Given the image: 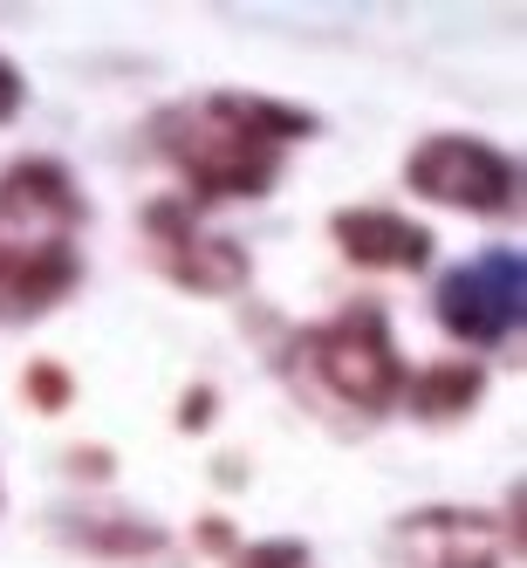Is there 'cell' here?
Masks as SVG:
<instances>
[{
    "instance_id": "9c48e42d",
    "label": "cell",
    "mask_w": 527,
    "mask_h": 568,
    "mask_svg": "<svg viewBox=\"0 0 527 568\" xmlns=\"http://www.w3.org/2000/svg\"><path fill=\"white\" fill-rule=\"evenodd\" d=\"M479 397H486V371H479L473 356H438V363H425V371L404 377V412L425 418V425L466 418Z\"/></svg>"
},
{
    "instance_id": "52a82bcc",
    "label": "cell",
    "mask_w": 527,
    "mask_h": 568,
    "mask_svg": "<svg viewBox=\"0 0 527 568\" xmlns=\"http://www.w3.org/2000/svg\"><path fill=\"white\" fill-rule=\"evenodd\" d=\"M391 541L404 568H500L514 555L500 520L479 507H418L397 520Z\"/></svg>"
},
{
    "instance_id": "7c38bea8",
    "label": "cell",
    "mask_w": 527,
    "mask_h": 568,
    "mask_svg": "<svg viewBox=\"0 0 527 568\" xmlns=\"http://www.w3.org/2000/svg\"><path fill=\"white\" fill-rule=\"evenodd\" d=\"M75 397V377L62 371V363H28V404H34V412H62V404Z\"/></svg>"
},
{
    "instance_id": "7a4b0ae2",
    "label": "cell",
    "mask_w": 527,
    "mask_h": 568,
    "mask_svg": "<svg viewBox=\"0 0 527 568\" xmlns=\"http://www.w3.org/2000/svg\"><path fill=\"white\" fill-rule=\"evenodd\" d=\"M90 220L83 185L55 158H14L0 172V322L49 315L75 295L83 254L75 233Z\"/></svg>"
},
{
    "instance_id": "5bb4252c",
    "label": "cell",
    "mask_w": 527,
    "mask_h": 568,
    "mask_svg": "<svg viewBox=\"0 0 527 568\" xmlns=\"http://www.w3.org/2000/svg\"><path fill=\"white\" fill-rule=\"evenodd\" d=\"M199 541H206V548H220V555H233V548H240L226 520H199Z\"/></svg>"
},
{
    "instance_id": "9a60e30c",
    "label": "cell",
    "mask_w": 527,
    "mask_h": 568,
    "mask_svg": "<svg viewBox=\"0 0 527 568\" xmlns=\"http://www.w3.org/2000/svg\"><path fill=\"white\" fill-rule=\"evenodd\" d=\"M206 412H213V390H192V404H185V425H206Z\"/></svg>"
},
{
    "instance_id": "8992f818",
    "label": "cell",
    "mask_w": 527,
    "mask_h": 568,
    "mask_svg": "<svg viewBox=\"0 0 527 568\" xmlns=\"http://www.w3.org/2000/svg\"><path fill=\"white\" fill-rule=\"evenodd\" d=\"M144 233H151V247H158V267H165L179 288L192 295H240L247 288V247L226 233H206L199 226L192 206H179V199H151L144 206Z\"/></svg>"
},
{
    "instance_id": "6da1fadb",
    "label": "cell",
    "mask_w": 527,
    "mask_h": 568,
    "mask_svg": "<svg viewBox=\"0 0 527 568\" xmlns=\"http://www.w3.org/2000/svg\"><path fill=\"white\" fill-rule=\"evenodd\" d=\"M315 138V116L254 90H213L158 116V144L192 199H261L281 179V151Z\"/></svg>"
},
{
    "instance_id": "5b68a950",
    "label": "cell",
    "mask_w": 527,
    "mask_h": 568,
    "mask_svg": "<svg viewBox=\"0 0 527 568\" xmlns=\"http://www.w3.org/2000/svg\"><path fill=\"white\" fill-rule=\"evenodd\" d=\"M432 308L459 343H479V349L520 336V322H527V261H520V247H494V254L453 267L438 281Z\"/></svg>"
},
{
    "instance_id": "ba28073f",
    "label": "cell",
    "mask_w": 527,
    "mask_h": 568,
    "mask_svg": "<svg viewBox=\"0 0 527 568\" xmlns=\"http://www.w3.org/2000/svg\"><path fill=\"white\" fill-rule=\"evenodd\" d=\"M330 233H336V247H343V261H356V267H377V274H418V267H432V226H418V220H404V213H391V206H343L336 220H330Z\"/></svg>"
},
{
    "instance_id": "30bf717a",
    "label": "cell",
    "mask_w": 527,
    "mask_h": 568,
    "mask_svg": "<svg viewBox=\"0 0 527 568\" xmlns=\"http://www.w3.org/2000/svg\"><path fill=\"white\" fill-rule=\"evenodd\" d=\"M75 541H90L97 555H158L165 548V527H151V520H75Z\"/></svg>"
},
{
    "instance_id": "4fadbf2b",
    "label": "cell",
    "mask_w": 527,
    "mask_h": 568,
    "mask_svg": "<svg viewBox=\"0 0 527 568\" xmlns=\"http://www.w3.org/2000/svg\"><path fill=\"white\" fill-rule=\"evenodd\" d=\"M21 103H28V75H21L8 55H0V124H14Z\"/></svg>"
},
{
    "instance_id": "8fae6325",
    "label": "cell",
    "mask_w": 527,
    "mask_h": 568,
    "mask_svg": "<svg viewBox=\"0 0 527 568\" xmlns=\"http://www.w3.org/2000/svg\"><path fill=\"white\" fill-rule=\"evenodd\" d=\"M233 568H315V555H308V541L274 535V541H247V548H233Z\"/></svg>"
},
{
    "instance_id": "3957f363",
    "label": "cell",
    "mask_w": 527,
    "mask_h": 568,
    "mask_svg": "<svg viewBox=\"0 0 527 568\" xmlns=\"http://www.w3.org/2000/svg\"><path fill=\"white\" fill-rule=\"evenodd\" d=\"M295 363L343 404V412H363V418L397 412V404H404V377H412L377 302H356V308H343L330 322H315V329H302Z\"/></svg>"
},
{
    "instance_id": "277c9868",
    "label": "cell",
    "mask_w": 527,
    "mask_h": 568,
    "mask_svg": "<svg viewBox=\"0 0 527 568\" xmlns=\"http://www.w3.org/2000/svg\"><path fill=\"white\" fill-rule=\"evenodd\" d=\"M404 185L432 206H459V213H514L520 206V158L500 144H486L473 131H432L404 158Z\"/></svg>"
}]
</instances>
